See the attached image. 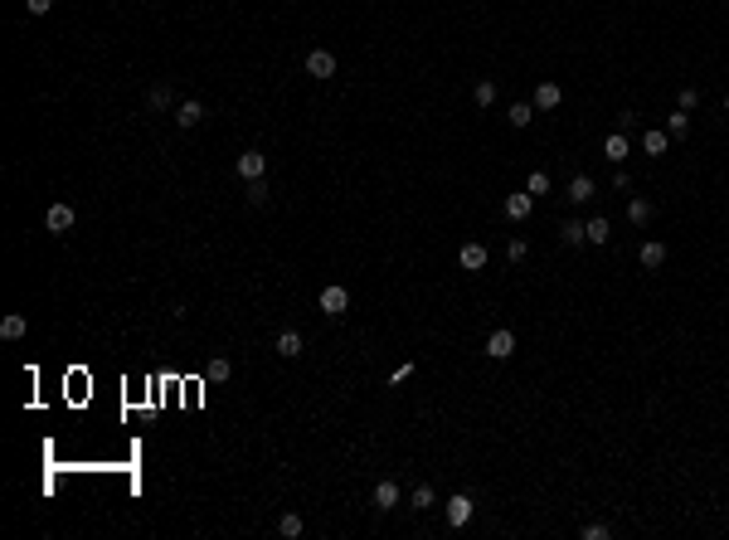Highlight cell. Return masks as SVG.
<instances>
[{
    "instance_id": "6da1fadb",
    "label": "cell",
    "mask_w": 729,
    "mask_h": 540,
    "mask_svg": "<svg viewBox=\"0 0 729 540\" xmlns=\"http://www.w3.org/2000/svg\"><path fill=\"white\" fill-rule=\"evenodd\" d=\"M306 73L311 78H336V54L331 49H311L306 54Z\"/></svg>"
},
{
    "instance_id": "7a4b0ae2",
    "label": "cell",
    "mask_w": 729,
    "mask_h": 540,
    "mask_svg": "<svg viewBox=\"0 0 729 540\" xmlns=\"http://www.w3.org/2000/svg\"><path fill=\"white\" fill-rule=\"evenodd\" d=\"M44 229H49V234H68V229H73V205H63V200H58V205H49Z\"/></svg>"
},
{
    "instance_id": "3957f363",
    "label": "cell",
    "mask_w": 729,
    "mask_h": 540,
    "mask_svg": "<svg viewBox=\"0 0 729 540\" xmlns=\"http://www.w3.org/2000/svg\"><path fill=\"white\" fill-rule=\"evenodd\" d=\"M321 312H326V317H346V312H351V292H346V287H326V292H321Z\"/></svg>"
},
{
    "instance_id": "277c9868",
    "label": "cell",
    "mask_w": 729,
    "mask_h": 540,
    "mask_svg": "<svg viewBox=\"0 0 729 540\" xmlns=\"http://www.w3.org/2000/svg\"><path fill=\"white\" fill-rule=\"evenodd\" d=\"M486 355H491V360H506V355H515V336L506 331V326L486 336Z\"/></svg>"
},
{
    "instance_id": "5b68a950",
    "label": "cell",
    "mask_w": 729,
    "mask_h": 540,
    "mask_svg": "<svg viewBox=\"0 0 729 540\" xmlns=\"http://www.w3.org/2000/svg\"><path fill=\"white\" fill-rule=\"evenodd\" d=\"M263 170H268V156H263V151H243V156H239V175H243V180H263Z\"/></svg>"
},
{
    "instance_id": "8992f818",
    "label": "cell",
    "mask_w": 729,
    "mask_h": 540,
    "mask_svg": "<svg viewBox=\"0 0 729 540\" xmlns=\"http://www.w3.org/2000/svg\"><path fill=\"white\" fill-rule=\"evenodd\" d=\"M472 511H477V501L457 491V496L448 501V526H467V521H472Z\"/></svg>"
},
{
    "instance_id": "52a82bcc",
    "label": "cell",
    "mask_w": 729,
    "mask_h": 540,
    "mask_svg": "<svg viewBox=\"0 0 729 540\" xmlns=\"http://www.w3.org/2000/svg\"><path fill=\"white\" fill-rule=\"evenodd\" d=\"M272 351L282 355V360H297V355H301V331H292V326L277 331V346H272Z\"/></svg>"
},
{
    "instance_id": "ba28073f",
    "label": "cell",
    "mask_w": 729,
    "mask_h": 540,
    "mask_svg": "<svg viewBox=\"0 0 729 540\" xmlns=\"http://www.w3.org/2000/svg\"><path fill=\"white\" fill-rule=\"evenodd\" d=\"M457 263L467 272H482L486 268V248H482V243H462V248H457Z\"/></svg>"
},
{
    "instance_id": "9c48e42d",
    "label": "cell",
    "mask_w": 729,
    "mask_h": 540,
    "mask_svg": "<svg viewBox=\"0 0 729 540\" xmlns=\"http://www.w3.org/2000/svg\"><path fill=\"white\" fill-rule=\"evenodd\" d=\"M559 103H564V88H559V83H540V88H535V108L540 112L559 108Z\"/></svg>"
},
{
    "instance_id": "30bf717a",
    "label": "cell",
    "mask_w": 729,
    "mask_h": 540,
    "mask_svg": "<svg viewBox=\"0 0 729 540\" xmlns=\"http://www.w3.org/2000/svg\"><path fill=\"white\" fill-rule=\"evenodd\" d=\"M530 210H535V195H530V190L506 195V215H511V219H530Z\"/></svg>"
},
{
    "instance_id": "8fae6325",
    "label": "cell",
    "mask_w": 729,
    "mask_h": 540,
    "mask_svg": "<svg viewBox=\"0 0 729 540\" xmlns=\"http://www.w3.org/2000/svg\"><path fill=\"white\" fill-rule=\"evenodd\" d=\"M637 258H642V268H661V263H666V243L647 239L642 248H637Z\"/></svg>"
},
{
    "instance_id": "7c38bea8",
    "label": "cell",
    "mask_w": 729,
    "mask_h": 540,
    "mask_svg": "<svg viewBox=\"0 0 729 540\" xmlns=\"http://www.w3.org/2000/svg\"><path fill=\"white\" fill-rule=\"evenodd\" d=\"M375 506H379V511H394V506H399V486L389 482V477L375 486Z\"/></svg>"
},
{
    "instance_id": "4fadbf2b",
    "label": "cell",
    "mask_w": 729,
    "mask_h": 540,
    "mask_svg": "<svg viewBox=\"0 0 729 540\" xmlns=\"http://www.w3.org/2000/svg\"><path fill=\"white\" fill-rule=\"evenodd\" d=\"M175 122H180V127H200V122H205V108L190 98V103H180V108H175Z\"/></svg>"
},
{
    "instance_id": "5bb4252c",
    "label": "cell",
    "mask_w": 729,
    "mask_h": 540,
    "mask_svg": "<svg viewBox=\"0 0 729 540\" xmlns=\"http://www.w3.org/2000/svg\"><path fill=\"white\" fill-rule=\"evenodd\" d=\"M603 156L618 165L622 156H627V132H608V141H603Z\"/></svg>"
},
{
    "instance_id": "9a60e30c",
    "label": "cell",
    "mask_w": 729,
    "mask_h": 540,
    "mask_svg": "<svg viewBox=\"0 0 729 540\" xmlns=\"http://www.w3.org/2000/svg\"><path fill=\"white\" fill-rule=\"evenodd\" d=\"M584 234H589V243H608L613 239V224H608L603 215H594L589 224H584Z\"/></svg>"
},
{
    "instance_id": "2e32d148",
    "label": "cell",
    "mask_w": 729,
    "mask_h": 540,
    "mask_svg": "<svg viewBox=\"0 0 729 540\" xmlns=\"http://www.w3.org/2000/svg\"><path fill=\"white\" fill-rule=\"evenodd\" d=\"M25 331H29V322H25V317H20V312H10V317L0 322V336H5V341H20Z\"/></svg>"
},
{
    "instance_id": "e0dca14e",
    "label": "cell",
    "mask_w": 729,
    "mask_h": 540,
    "mask_svg": "<svg viewBox=\"0 0 729 540\" xmlns=\"http://www.w3.org/2000/svg\"><path fill=\"white\" fill-rule=\"evenodd\" d=\"M666 146H671V136H666V132H656V127H651V132L642 136V151H647V156H666Z\"/></svg>"
},
{
    "instance_id": "ac0fdd59",
    "label": "cell",
    "mask_w": 729,
    "mask_h": 540,
    "mask_svg": "<svg viewBox=\"0 0 729 540\" xmlns=\"http://www.w3.org/2000/svg\"><path fill=\"white\" fill-rule=\"evenodd\" d=\"M229 375H234V365H229V355H214V360L205 365V379H210V384H219V379H229Z\"/></svg>"
},
{
    "instance_id": "d6986e66",
    "label": "cell",
    "mask_w": 729,
    "mask_h": 540,
    "mask_svg": "<svg viewBox=\"0 0 729 540\" xmlns=\"http://www.w3.org/2000/svg\"><path fill=\"white\" fill-rule=\"evenodd\" d=\"M569 200H574V205L594 200V180H589V175H574V180H569Z\"/></svg>"
},
{
    "instance_id": "ffe728a7",
    "label": "cell",
    "mask_w": 729,
    "mask_h": 540,
    "mask_svg": "<svg viewBox=\"0 0 729 540\" xmlns=\"http://www.w3.org/2000/svg\"><path fill=\"white\" fill-rule=\"evenodd\" d=\"M506 122H511V127H530V122H535V108H530V103H515V108L506 112Z\"/></svg>"
},
{
    "instance_id": "44dd1931",
    "label": "cell",
    "mask_w": 729,
    "mask_h": 540,
    "mask_svg": "<svg viewBox=\"0 0 729 540\" xmlns=\"http://www.w3.org/2000/svg\"><path fill=\"white\" fill-rule=\"evenodd\" d=\"M559 239H564L569 248H579V243H589V234H584V224H579V219H569L564 229H559Z\"/></svg>"
},
{
    "instance_id": "7402d4cb",
    "label": "cell",
    "mask_w": 729,
    "mask_h": 540,
    "mask_svg": "<svg viewBox=\"0 0 729 540\" xmlns=\"http://www.w3.org/2000/svg\"><path fill=\"white\" fill-rule=\"evenodd\" d=\"M277 536L297 540V536H301V516H297V511H282V521H277Z\"/></svg>"
},
{
    "instance_id": "603a6c76",
    "label": "cell",
    "mask_w": 729,
    "mask_h": 540,
    "mask_svg": "<svg viewBox=\"0 0 729 540\" xmlns=\"http://www.w3.org/2000/svg\"><path fill=\"white\" fill-rule=\"evenodd\" d=\"M691 132V112H671L666 117V136H686Z\"/></svg>"
},
{
    "instance_id": "cb8c5ba5",
    "label": "cell",
    "mask_w": 729,
    "mask_h": 540,
    "mask_svg": "<svg viewBox=\"0 0 729 540\" xmlns=\"http://www.w3.org/2000/svg\"><path fill=\"white\" fill-rule=\"evenodd\" d=\"M627 219H632V224H647V219H651V200H642V195H637V200L627 205Z\"/></svg>"
},
{
    "instance_id": "d4e9b609",
    "label": "cell",
    "mask_w": 729,
    "mask_h": 540,
    "mask_svg": "<svg viewBox=\"0 0 729 540\" xmlns=\"http://www.w3.org/2000/svg\"><path fill=\"white\" fill-rule=\"evenodd\" d=\"M525 190H530V195H549V175H544V170H530Z\"/></svg>"
},
{
    "instance_id": "484cf974",
    "label": "cell",
    "mask_w": 729,
    "mask_h": 540,
    "mask_svg": "<svg viewBox=\"0 0 729 540\" xmlns=\"http://www.w3.org/2000/svg\"><path fill=\"white\" fill-rule=\"evenodd\" d=\"M477 103H482V108H491V103H496V83H491V78L477 83Z\"/></svg>"
},
{
    "instance_id": "4316f807",
    "label": "cell",
    "mask_w": 729,
    "mask_h": 540,
    "mask_svg": "<svg viewBox=\"0 0 729 540\" xmlns=\"http://www.w3.org/2000/svg\"><path fill=\"white\" fill-rule=\"evenodd\" d=\"M433 501H438V496H433V486H428V482L413 486V506H418V511H423V506H433Z\"/></svg>"
},
{
    "instance_id": "83f0119b",
    "label": "cell",
    "mask_w": 729,
    "mask_h": 540,
    "mask_svg": "<svg viewBox=\"0 0 729 540\" xmlns=\"http://www.w3.org/2000/svg\"><path fill=\"white\" fill-rule=\"evenodd\" d=\"M613 536V526H603V521H594V526H584V540H608Z\"/></svg>"
},
{
    "instance_id": "f1b7e54d",
    "label": "cell",
    "mask_w": 729,
    "mask_h": 540,
    "mask_svg": "<svg viewBox=\"0 0 729 540\" xmlns=\"http://www.w3.org/2000/svg\"><path fill=\"white\" fill-rule=\"evenodd\" d=\"M146 103H151V108H170V88H165V83H161V88H151Z\"/></svg>"
},
{
    "instance_id": "f546056e",
    "label": "cell",
    "mask_w": 729,
    "mask_h": 540,
    "mask_svg": "<svg viewBox=\"0 0 729 540\" xmlns=\"http://www.w3.org/2000/svg\"><path fill=\"white\" fill-rule=\"evenodd\" d=\"M696 103H700V93L696 88H681V112H696Z\"/></svg>"
},
{
    "instance_id": "4dcf8cb0",
    "label": "cell",
    "mask_w": 729,
    "mask_h": 540,
    "mask_svg": "<svg viewBox=\"0 0 729 540\" xmlns=\"http://www.w3.org/2000/svg\"><path fill=\"white\" fill-rule=\"evenodd\" d=\"M268 200V190H263V180H248V205H263Z\"/></svg>"
},
{
    "instance_id": "1f68e13d",
    "label": "cell",
    "mask_w": 729,
    "mask_h": 540,
    "mask_svg": "<svg viewBox=\"0 0 729 540\" xmlns=\"http://www.w3.org/2000/svg\"><path fill=\"white\" fill-rule=\"evenodd\" d=\"M25 10H29V15H49V10H54V0H25Z\"/></svg>"
},
{
    "instance_id": "d6a6232c",
    "label": "cell",
    "mask_w": 729,
    "mask_h": 540,
    "mask_svg": "<svg viewBox=\"0 0 729 540\" xmlns=\"http://www.w3.org/2000/svg\"><path fill=\"white\" fill-rule=\"evenodd\" d=\"M506 253H511V263H520V258H525V239H511V248H506Z\"/></svg>"
},
{
    "instance_id": "836d02e7",
    "label": "cell",
    "mask_w": 729,
    "mask_h": 540,
    "mask_svg": "<svg viewBox=\"0 0 729 540\" xmlns=\"http://www.w3.org/2000/svg\"><path fill=\"white\" fill-rule=\"evenodd\" d=\"M725 112H729V98H725Z\"/></svg>"
}]
</instances>
